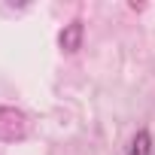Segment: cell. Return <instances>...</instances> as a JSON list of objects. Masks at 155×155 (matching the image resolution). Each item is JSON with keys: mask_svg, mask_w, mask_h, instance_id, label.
<instances>
[{"mask_svg": "<svg viewBox=\"0 0 155 155\" xmlns=\"http://www.w3.org/2000/svg\"><path fill=\"white\" fill-rule=\"evenodd\" d=\"M31 131V122L15 107H0V143H21Z\"/></svg>", "mask_w": 155, "mask_h": 155, "instance_id": "1", "label": "cell"}, {"mask_svg": "<svg viewBox=\"0 0 155 155\" xmlns=\"http://www.w3.org/2000/svg\"><path fill=\"white\" fill-rule=\"evenodd\" d=\"M82 40H85V25H82L79 18H73L70 25H64L61 34H58V46H61V52H67V55L79 52V49H82Z\"/></svg>", "mask_w": 155, "mask_h": 155, "instance_id": "2", "label": "cell"}, {"mask_svg": "<svg viewBox=\"0 0 155 155\" xmlns=\"http://www.w3.org/2000/svg\"><path fill=\"white\" fill-rule=\"evenodd\" d=\"M125 155H152V137H149L146 128H140L134 134V140H131V146H128Z\"/></svg>", "mask_w": 155, "mask_h": 155, "instance_id": "3", "label": "cell"}]
</instances>
